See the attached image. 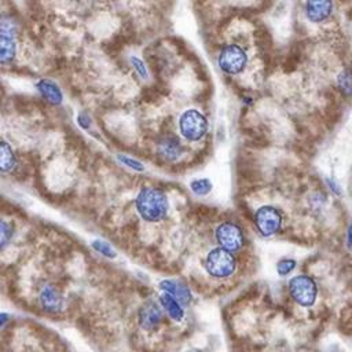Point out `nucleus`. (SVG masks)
<instances>
[{"label":"nucleus","instance_id":"nucleus-19","mask_svg":"<svg viewBox=\"0 0 352 352\" xmlns=\"http://www.w3.org/2000/svg\"><path fill=\"white\" fill-rule=\"evenodd\" d=\"M129 65H131L133 73L138 76L139 80H142V81H148L150 80V70H148L146 62L140 56L131 55L129 56Z\"/></svg>","mask_w":352,"mask_h":352},{"label":"nucleus","instance_id":"nucleus-16","mask_svg":"<svg viewBox=\"0 0 352 352\" xmlns=\"http://www.w3.org/2000/svg\"><path fill=\"white\" fill-rule=\"evenodd\" d=\"M16 58V43L14 37L0 34V66H10Z\"/></svg>","mask_w":352,"mask_h":352},{"label":"nucleus","instance_id":"nucleus-20","mask_svg":"<svg viewBox=\"0 0 352 352\" xmlns=\"http://www.w3.org/2000/svg\"><path fill=\"white\" fill-rule=\"evenodd\" d=\"M12 234H14L12 226L8 221L0 219V250L10 243Z\"/></svg>","mask_w":352,"mask_h":352},{"label":"nucleus","instance_id":"nucleus-11","mask_svg":"<svg viewBox=\"0 0 352 352\" xmlns=\"http://www.w3.org/2000/svg\"><path fill=\"white\" fill-rule=\"evenodd\" d=\"M36 91L40 98L51 106H59L63 102L62 88L51 78H41L36 82Z\"/></svg>","mask_w":352,"mask_h":352},{"label":"nucleus","instance_id":"nucleus-25","mask_svg":"<svg viewBox=\"0 0 352 352\" xmlns=\"http://www.w3.org/2000/svg\"><path fill=\"white\" fill-rule=\"evenodd\" d=\"M76 121H77L78 126H81L82 129H88L91 126V124H92V120H91V117H89V114L87 111L78 113Z\"/></svg>","mask_w":352,"mask_h":352},{"label":"nucleus","instance_id":"nucleus-21","mask_svg":"<svg viewBox=\"0 0 352 352\" xmlns=\"http://www.w3.org/2000/svg\"><path fill=\"white\" fill-rule=\"evenodd\" d=\"M192 192L198 194V195H205L212 190V184L208 179H195L191 182L190 184Z\"/></svg>","mask_w":352,"mask_h":352},{"label":"nucleus","instance_id":"nucleus-5","mask_svg":"<svg viewBox=\"0 0 352 352\" xmlns=\"http://www.w3.org/2000/svg\"><path fill=\"white\" fill-rule=\"evenodd\" d=\"M212 241L236 254H242L248 249V236L243 227L228 217H223L214 223L212 228Z\"/></svg>","mask_w":352,"mask_h":352},{"label":"nucleus","instance_id":"nucleus-22","mask_svg":"<svg viewBox=\"0 0 352 352\" xmlns=\"http://www.w3.org/2000/svg\"><path fill=\"white\" fill-rule=\"evenodd\" d=\"M296 265H297V261L294 258H282L278 261L276 270H278L279 275L285 276V275H289L290 272H293Z\"/></svg>","mask_w":352,"mask_h":352},{"label":"nucleus","instance_id":"nucleus-2","mask_svg":"<svg viewBox=\"0 0 352 352\" xmlns=\"http://www.w3.org/2000/svg\"><path fill=\"white\" fill-rule=\"evenodd\" d=\"M214 62L217 70L230 78L241 77L250 66L252 55L245 41L230 38L221 41L214 52Z\"/></svg>","mask_w":352,"mask_h":352},{"label":"nucleus","instance_id":"nucleus-14","mask_svg":"<svg viewBox=\"0 0 352 352\" xmlns=\"http://www.w3.org/2000/svg\"><path fill=\"white\" fill-rule=\"evenodd\" d=\"M334 88L342 99L345 100L352 99V66L351 65L342 66L337 72L334 77Z\"/></svg>","mask_w":352,"mask_h":352},{"label":"nucleus","instance_id":"nucleus-15","mask_svg":"<svg viewBox=\"0 0 352 352\" xmlns=\"http://www.w3.org/2000/svg\"><path fill=\"white\" fill-rule=\"evenodd\" d=\"M158 301H160L162 311H165L166 315L172 320L182 322V319L184 318V311H183V305L176 298H173L170 294L162 292L158 297Z\"/></svg>","mask_w":352,"mask_h":352},{"label":"nucleus","instance_id":"nucleus-12","mask_svg":"<svg viewBox=\"0 0 352 352\" xmlns=\"http://www.w3.org/2000/svg\"><path fill=\"white\" fill-rule=\"evenodd\" d=\"M160 289L164 293H168L173 298H176L182 305H188L192 300V294H191L190 287L183 282H177V280H173V279H165L160 283Z\"/></svg>","mask_w":352,"mask_h":352},{"label":"nucleus","instance_id":"nucleus-4","mask_svg":"<svg viewBox=\"0 0 352 352\" xmlns=\"http://www.w3.org/2000/svg\"><path fill=\"white\" fill-rule=\"evenodd\" d=\"M176 129L180 139L187 144L202 143L210 131V122L205 111L198 107H187L177 116Z\"/></svg>","mask_w":352,"mask_h":352},{"label":"nucleus","instance_id":"nucleus-17","mask_svg":"<svg viewBox=\"0 0 352 352\" xmlns=\"http://www.w3.org/2000/svg\"><path fill=\"white\" fill-rule=\"evenodd\" d=\"M21 29H22L21 21L14 14H10V12L0 14V34L15 38L21 33Z\"/></svg>","mask_w":352,"mask_h":352},{"label":"nucleus","instance_id":"nucleus-8","mask_svg":"<svg viewBox=\"0 0 352 352\" xmlns=\"http://www.w3.org/2000/svg\"><path fill=\"white\" fill-rule=\"evenodd\" d=\"M287 292L293 302L302 308H308L316 302L319 287L309 274H298L289 279Z\"/></svg>","mask_w":352,"mask_h":352},{"label":"nucleus","instance_id":"nucleus-10","mask_svg":"<svg viewBox=\"0 0 352 352\" xmlns=\"http://www.w3.org/2000/svg\"><path fill=\"white\" fill-rule=\"evenodd\" d=\"M164 320V312L161 305H158L154 300H148L143 302L138 312V323L146 331H154L160 327Z\"/></svg>","mask_w":352,"mask_h":352},{"label":"nucleus","instance_id":"nucleus-1","mask_svg":"<svg viewBox=\"0 0 352 352\" xmlns=\"http://www.w3.org/2000/svg\"><path fill=\"white\" fill-rule=\"evenodd\" d=\"M239 256L213 242L209 248H204V254L199 257V267L208 280L217 283L234 280L241 270Z\"/></svg>","mask_w":352,"mask_h":352},{"label":"nucleus","instance_id":"nucleus-9","mask_svg":"<svg viewBox=\"0 0 352 352\" xmlns=\"http://www.w3.org/2000/svg\"><path fill=\"white\" fill-rule=\"evenodd\" d=\"M337 0H302V15L311 25H324L333 19Z\"/></svg>","mask_w":352,"mask_h":352},{"label":"nucleus","instance_id":"nucleus-26","mask_svg":"<svg viewBox=\"0 0 352 352\" xmlns=\"http://www.w3.org/2000/svg\"><path fill=\"white\" fill-rule=\"evenodd\" d=\"M241 103L245 107H252L256 103V96L250 91H243L241 95Z\"/></svg>","mask_w":352,"mask_h":352},{"label":"nucleus","instance_id":"nucleus-28","mask_svg":"<svg viewBox=\"0 0 352 352\" xmlns=\"http://www.w3.org/2000/svg\"><path fill=\"white\" fill-rule=\"evenodd\" d=\"M346 235H348V242L352 245V224H349L348 231H346Z\"/></svg>","mask_w":352,"mask_h":352},{"label":"nucleus","instance_id":"nucleus-6","mask_svg":"<svg viewBox=\"0 0 352 352\" xmlns=\"http://www.w3.org/2000/svg\"><path fill=\"white\" fill-rule=\"evenodd\" d=\"M253 224L263 236H276L285 227V213L276 204H260L253 212Z\"/></svg>","mask_w":352,"mask_h":352},{"label":"nucleus","instance_id":"nucleus-24","mask_svg":"<svg viewBox=\"0 0 352 352\" xmlns=\"http://www.w3.org/2000/svg\"><path fill=\"white\" fill-rule=\"evenodd\" d=\"M118 160H120L122 164H125L128 168H132L133 170L142 172V170L144 169V165H143L140 161H138V160H135V158H131V157H128V155L118 154Z\"/></svg>","mask_w":352,"mask_h":352},{"label":"nucleus","instance_id":"nucleus-23","mask_svg":"<svg viewBox=\"0 0 352 352\" xmlns=\"http://www.w3.org/2000/svg\"><path fill=\"white\" fill-rule=\"evenodd\" d=\"M91 245H92V248H94L96 252H99L100 254H103V256H106V257H110V258L116 257V252H114L113 248H111L109 243H106L104 241L95 239V241L91 242Z\"/></svg>","mask_w":352,"mask_h":352},{"label":"nucleus","instance_id":"nucleus-7","mask_svg":"<svg viewBox=\"0 0 352 352\" xmlns=\"http://www.w3.org/2000/svg\"><path fill=\"white\" fill-rule=\"evenodd\" d=\"M154 151L158 160L166 164H179L186 158L188 146L180 139V136L172 131L162 132L154 143Z\"/></svg>","mask_w":352,"mask_h":352},{"label":"nucleus","instance_id":"nucleus-18","mask_svg":"<svg viewBox=\"0 0 352 352\" xmlns=\"http://www.w3.org/2000/svg\"><path fill=\"white\" fill-rule=\"evenodd\" d=\"M16 165V157L8 142L0 140V172H10Z\"/></svg>","mask_w":352,"mask_h":352},{"label":"nucleus","instance_id":"nucleus-27","mask_svg":"<svg viewBox=\"0 0 352 352\" xmlns=\"http://www.w3.org/2000/svg\"><path fill=\"white\" fill-rule=\"evenodd\" d=\"M7 320H8V315H7V314H4V312H1V314H0V327H1V326H4Z\"/></svg>","mask_w":352,"mask_h":352},{"label":"nucleus","instance_id":"nucleus-3","mask_svg":"<svg viewBox=\"0 0 352 352\" xmlns=\"http://www.w3.org/2000/svg\"><path fill=\"white\" fill-rule=\"evenodd\" d=\"M138 214L147 223L164 221L170 212V199L165 190L157 186H143L135 198Z\"/></svg>","mask_w":352,"mask_h":352},{"label":"nucleus","instance_id":"nucleus-13","mask_svg":"<svg viewBox=\"0 0 352 352\" xmlns=\"http://www.w3.org/2000/svg\"><path fill=\"white\" fill-rule=\"evenodd\" d=\"M38 301H40L43 309H45L47 312H51V314L59 312L63 305L62 294L51 285H47L41 289V292L38 294Z\"/></svg>","mask_w":352,"mask_h":352}]
</instances>
